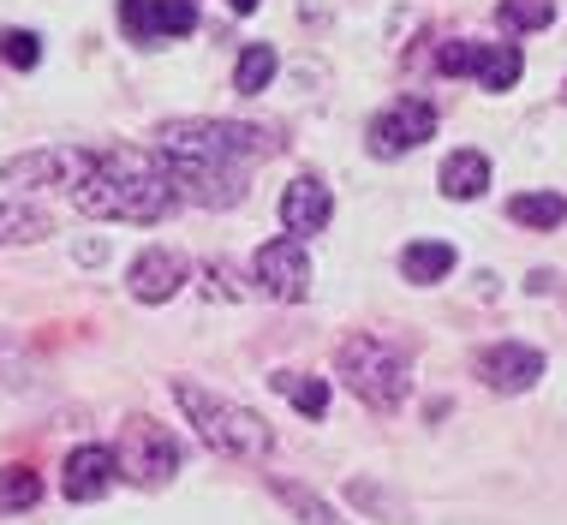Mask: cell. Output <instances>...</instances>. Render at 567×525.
<instances>
[{
	"label": "cell",
	"instance_id": "1",
	"mask_svg": "<svg viewBox=\"0 0 567 525\" xmlns=\"http://www.w3.org/2000/svg\"><path fill=\"white\" fill-rule=\"evenodd\" d=\"M156 162L174 174L179 204L204 209H234L251 192V167L281 150L269 126H245V120H162L150 137Z\"/></svg>",
	"mask_w": 567,
	"mask_h": 525
},
{
	"label": "cell",
	"instance_id": "2",
	"mask_svg": "<svg viewBox=\"0 0 567 525\" xmlns=\"http://www.w3.org/2000/svg\"><path fill=\"white\" fill-rule=\"evenodd\" d=\"M72 204H79V215H90V222L156 227L179 209V185L156 162V150H150V156H137V150H96L90 174L72 185Z\"/></svg>",
	"mask_w": 567,
	"mask_h": 525
},
{
	"label": "cell",
	"instance_id": "3",
	"mask_svg": "<svg viewBox=\"0 0 567 525\" xmlns=\"http://www.w3.org/2000/svg\"><path fill=\"white\" fill-rule=\"evenodd\" d=\"M174 400L197 424V442H209L221 460H269L275 430L257 419L251 406H239V400L204 389V382H192V377H174Z\"/></svg>",
	"mask_w": 567,
	"mask_h": 525
},
{
	"label": "cell",
	"instance_id": "4",
	"mask_svg": "<svg viewBox=\"0 0 567 525\" xmlns=\"http://www.w3.org/2000/svg\"><path fill=\"white\" fill-rule=\"evenodd\" d=\"M334 377H341L371 412H401L406 394H412V364H406V352L389 347L382 334H364V329L347 334V341L334 347Z\"/></svg>",
	"mask_w": 567,
	"mask_h": 525
},
{
	"label": "cell",
	"instance_id": "5",
	"mask_svg": "<svg viewBox=\"0 0 567 525\" xmlns=\"http://www.w3.org/2000/svg\"><path fill=\"white\" fill-rule=\"evenodd\" d=\"M114 460H120V472H126L137 490H162L167 477L179 472V460H186V454H179L174 430H162L156 419H132L126 430H120Z\"/></svg>",
	"mask_w": 567,
	"mask_h": 525
},
{
	"label": "cell",
	"instance_id": "6",
	"mask_svg": "<svg viewBox=\"0 0 567 525\" xmlns=\"http://www.w3.org/2000/svg\"><path fill=\"white\" fill-rule=\"evenodd\" d=\"M431 137H436V102H424V96H394L371 126H364V144H371V156H382V162L406 156V150L431 144Z\"/></svg>",
	"mask_w": 567,
	"mask_h": 525
},
{
	"label": "cell",
	"instance_id": "7",
	"mask_svg": "<svg viewBox=\"0 0 567 525\" xmlns=\"http://www.w3.org/2000/svg\"><path fill=\"white\" fill-rule=\"evenodd\" d=\"M251 281L269 292V299H281V305H305L311 299V251H305V239H269V245H257V257H251Z\"/></svg>",
	"mask_w": 567,
	"mask_h": 525
},
{
	"label": "cell",
	"instance_id": "8",
	"mask_svg": "<svg viewBox=\"0 0 567 525\" xmlns=\"http://www.w3.org/2000/svg\"><path fill=\"white\" fill-rule=\"evenodd\" d=\"M90 162H96V150H72V144H49V150H24V156L0 162V185H30V192H49V185H60V192H72Z\"/></svg>",
	"mask_w": 567,
	"mask_h": 525
},
{
	"label": "cell",
	"instance_id": "9",
	"mask_svg": "<svg viewBox=\"0 0 567 525\" xmlns=\"http://www.w3.org/2000/svg\"><path fill=\"white\" fill-rule=\"evenodd\" d=\"M186 281H192V262L179 257V251H167V245H150V251H137L132 269H126V287H132L137 305H167Z\"/></svg>",
	"mask_w": 567,
	"mask_h": 525
},
{
	"label": "cell",
	"instance_id": "10",
	"mask_svg": "<svg viewBox=\"0 0 567 525\" xmlns=\"http://www.w3.org/2000/svg\"><path fill=\"white\" fill-rule=\"evenodd\" d=\"M478 377H484V389H496V394H526L532 382L544 377V352L526 347V341L484 347L478 352Z\"/></svg>",
	"mask_w": 567,
	"mask_h": 525
},
{
	"label": "cell",
	"instance_id": "11",
	"mask_svg": "<svg viewBox=\"0 0 567 525\" xmlns=\"http://www.w3.org/2000/svg\"><path fill=\"white\" fill-rule=\"evenodd\" d=\"M114 477H120L114 447L84 442V447H72L66 466H60V490H66V502H102L114 490Z\"/></svg>",
	"mask_w": 567,
	"mask_h": 525
},
{
	"label": "cell",
	"instance_id": "12",
	"mask_svg": "<svg viewBox=\"0 0 567 525\" xmlns=\"http://www.w3.org/2000/svg\"><path fill=\"white\" fill-rule=\"evenodd\" d=\"M329 215H334V197H329V185L317 179V174H299V179L281 192V227H287L293 239L323 234V227H329Z\"/></svg>",
	"mask_w": 567,
	"mask_h": 525
},
{
	"label": "cell",
	"instance_id": "13",
	"mask_svg": "<svg viewBox=\"0 0 567 525\" xmlns=\"http://www.w3.org/2000/svg\"><path fill=\"white\" fill-rule=\"evenodd\" d=\"M519 72H526V54H519L514 42H478V49H472V79H478L489 96L514 90Z\"/></svg>",
	"mask_w": 567,
	"mask_h": 525
},
{
	"label": "cell",
	"instance_id": "14",
	"mask_svg": "<svg viewBox=\"0 0 567 525\" xmlns=\"http://www.w3.org/2000/svg\"><path fill=\"white\" fill-rule=\"evenodd\" d=\"M454 245L449 239H412L406 251H401V275L412 287H436V281H449L454 275Z\"/></svg>",
	"mask_w": 567,
	"mask_h": 525
},
{
	"label": "cell",
	"instance_id": "15",
	"mask_svg": "<svg viewBox=\"0 0 567 525\" xmlns=\"http://www.w3.org/2000/svg\"><path fill=\"white\" fill-rule=\"evenodd\" d=\"M484 185H489V156L484 150H454V156L442 162V197L472 204V197H484Z\"/></svg>",
	"mask_w": 567,
	"mask_h": 525
},
{
	"label": "cell",
	"instance_id": "16",
	"mask_svg": "<svg viewBox=\"0 0 567 525\" xmlns=\"http://www.w3.org/2000/svg\"><path fill=\"white\" fill-rule=\"evenodd\" d=\"M269 389L287 400V406H299L305 419H323L329 412V382L323 377H305V370H275Z\"/></svg>",
	"mask_w": 567,
	"mask_h": 525
},
{
	"label": "cell",
	"instance_id": "17",
	"mask_svg": "<svg viewBox=\"0 0 567 525\" xmlns=\"http://www.w3.org/2000/svg\"><path fill=\"white\" fill-rule=\"evenodd\" d=\"M508 215L519 227H532V234H556L567 222V197L561 192H519V197H508Z\"/></svg>",
	"mask_w": 567,
	"mask_h": 525
},
{
	"label": "cell",
	"instance_id": "18",
	"mask_svg": "<svg viewBox=\"0 0 567 525\" xmlns=\"http://www.w3.org/2000/svg\"><path fill=\"white\" fill-rule=\"evenodd\" d=\"M269 490H275V502L293 507V519H299V525H347V519H341V507H329L311 484H293V477H269Z\"/></svg>",
	"mask_w": 567,
	"mask_h": 525
},
{
	"label": "cell",
	"instance_id": "19",
	"mask_svg": "<svg viewBox=\"0 0 567 525\" xmlns=\"http://www.w3.org/2000/svg\"><path fill=\"white\" fill-rule=\"evenodd\" d=\"M54 234V215L37 204H0V245H37Z\"/></svg>",
	"mask_w": 567,
	"mask_h": 525
},
{
	"label": "cell",
	"instance_id": "20",
	"mask_svg": "<svg viewBox=\"0 0 567 525\" xmlns=\"http://www.w3.org/2000/svg\"><path fill=\"white\" fill-rule=\"evenodd\" d=\"M347 502H352V507H364V514H377V519H389V525H412L406 496L382 490L377 477H352V484H347Z\"/></svg>",
	"mask_w": 567,
	"mask_h": 525
},
{
	"label": "cell",
	"instance_id": "21",
	"mask_svg": "<svg viewBox=\"0 0 567 525\" xmlns=\"http://www.w3.org/2000/svg\"><path fill=\"white\" fill-rule=\"evenodd\" d=\"M197 24V0H150V42H174Z\"/></svg>",
	"mask_w": 567,
	"mask_h": 525
},
{
	"label": "cell",
	"instance_id": "22",
	"mask_svg": "<svg viewBox=\"0 0 567 525\" xmlns=\"http://www.w3.org/2000/svg\"><path fill=\"white\" fill-rule=\"evenodd\" d=\"M42 502V477L30 466H0V514H24Z\"/></svg>",
	"mask_w": 567,
	"mask_h": 525
},
{
	"label": "cell",
	"instance_id": "23",
	"mask_svg": "<svg viewBox=\"0 0 567 525\" xmlns=\"http://www.w3.org/2000/svg\"><path fill=\"white\" fill-rule=\"evenodd\" d=\"M269 79H275V49H269V42H251V49L239 54V66H234L239 96H264Z\"/></svg>",
	"mask_w": 567,
	"mask_h": 525
},
{
	"label": "cell",
	"instance_id": "24",
	"mask_svg": "<svg viewBox=\"0 0 567 525\" xmlns=\"http://www.w3.org/2000/svg\"><path fill=\"white\" fill-rule=\"evenodd\" d=\"M496 19L502 30H544V24H556V0H502Z\"/></svg>",
	"mask_w": 567,
	"mask_h": 525
},
{
	"label": "cell",
	"instance_id": "25",
	"mask_svg": "<svg viewBox=\"0 0 567 525\" xmlns=\"http://www.w3.org/2000/svg\"><path fill=\"white\" fill-rule=\"evenodd\" d=\"M0 60H7L12 72H30L42 60V42L37 30H0Z\"/></svg>",
	"mask_w": 567,
	"mask_h": 525
},
{
	"label": "cell",
	"instance_id": "26",
	"mask_svg": "<svg viewBox=\"0 0 567 525\" xmlns=\"http://www.w3.org/2000/svg\"><path fill=\"white\" fill-rule=\"evenodd\" d=\"M120 30L132 42H150V0H120Z\"/></svg>",
	"mask_w": 567,
	"mask_h": 525
},
{
	"label": "cell",
	"instance_id": "27",
	"mask_svg": "<svg viewBox=\"0 0 567 525\" xmlns=\"http://www.w3.org/2000/svg\"><path fill=\"white\" fill-rule=\"evenodd\" d=\"M472 49H478V42H449V49L436 54V72H442V79H460V72H472Z\"/></svg>",
	"mask_w": 567,
	"mask_h": 525
},
{
	"label": "cell",
	"instance_id": "28",
	"mask_svg": "<svg viewBox=\"0 0 567 525\" xmlns=\"http://www.w3.org/2000/svg\"><path fill=\"white\" fill-rule=\"evenodd\" d=\"M227 7H234V12H257L264 0H227Z\"/></svg>",
	"mask_w": 567,
	"mask_h": 525
}]
</instances>
